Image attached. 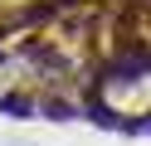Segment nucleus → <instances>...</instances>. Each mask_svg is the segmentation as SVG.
Listing matches in <instances>:
<instances>
[{
    "label": "nucleus",
    "mask_w": 151,
    "mask_h": 146,
    "mask_svg": "<svg viewBox=\"0 0 151 146\" xmlns=\"http://www.w3.org/2000/svg\"><path fill=\"white\" fill-rule=\"evenodd\" d=\"M0 112H10V117H34V112H29V97H5Z\"/></svg>",
    "instance_id": "1"
}]
</instances>
